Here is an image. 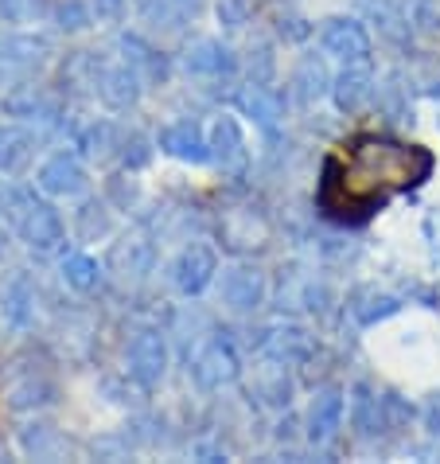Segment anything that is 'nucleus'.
I'll return each mask as SVG.
<instances>
[{"label": "nucleus", "mask_w": 440, "mask_h": 464, "mask_svg": "<svg viewBox=\"0 0 440 464\" xmlns=\"http://www.w3.org/2000/svg\"><path fill=\"white\" fill-rule=\"evenodd\" d=\"M433 172V157L417 145H397V140L359 137L347 157H331L323 169L320 203L335 218H362L374 208H382L390 191L417 188Z\"/></svg>", "instance_id": "obj_1"}, {"label": "nucleus", "mask_w": 440, "mask_h": 464, "mask_svg": "<svg viewBox=\"0 0 440 464\" xmlns=\"http://www.w3.org/2000/svg\"><path fill=\"white\" fill-rule=\"evenodd\" d=\"M164 367H167L164 340L157 332H140V336L129 343V375H133L140 386H157L164 379Z\"/></svg>", "instance_id": "obj_2"}, {"label": "nucleus", "mask_w": 440, "mask_h": 464, "mask_svg": "<svg viewBox=\"0 0 440 464\" xmlns=\"http://www.w3.org/2000/svg\"><path fill=\"white\" fill-rule=\"evenodd\" d=\"M323 47L343 63H367L370 59V35L359 20H335L323 32Z\"/></svg>", "instance_id": "obj_3"}, {"label": "nucleus", "mask_w": 440, "mask_h": 464, "mask_svg": "<svg viewBox=\"0 0 440 464\" xmlns=\"http://www.w3.org/2000/svg\"><path fill=\"white\" fill-rule=\"evenodd\" d=\"M215 274V254L206 250V246H191L176 257V266H172V281H176V289L179 293H203V285L211 281Z\"/></svg>", "instance_id": "obj_4"}, {"label": "nucleus", "mask_w": 440, "mask_h": 464, "mask_svg": "<svg viewBox=\"0 0 440 464\" xmlns=\"http://www.w3.org/2000/svg\"><path fill=\"white\" fill-rule=\"evenodd\" d=\"M196 379L203 386H226L238 379V359L226 343H211L206 352L196 359Z\"/></svg>", "instance_id": "obj_5"}, {"label": "nucleus", "mask_w": 440, "mask_h": 464, "mask_svg": "<svg viewBox=\"0 0 440 464\" xmlns=\"http://www.w3.org/2000/svg\"><path fill=\"white\" fill-rule=\"evenodd\" d=\"M340 421H343V394L335 391V386H328V391H320V398L312 402V418H308V437H312L316 445L323 441H331L335 430H340Z\"/></svg>", "instance_id": "obj_6"}, {"label": "nucleus", "mask_w": 440, "mask_h": 464, "mask_svg": "<svg viewBox=\"0 0 440 464\" xmlns=\"http://www.w3.org/2000/svg\"><path fill=\"white\" fill-rule=\"evenodd\" d=\"M40 179H43L47 191H55V196H79V191L86 188L82 164L74 160V157H67V152H59L55 160H47L43 172H40Z\"/></svg>", "instance_id": "obj_7"}, {"label": "nucleus", "mask_w": 440, "mask_h": 464, "mask_svg": "<svg viewBox=\"0 0 440 464\" xmlns=\"http://www.w3.org/2000/svg\"><path fill=\"white\" fill-rule=\"evenodd\" d=\"M160 145L172 152V157H179V160H206L211 157V145L199 137V129L191 125V121H176V125H167L164 133H160Z\"/></svg>", "instance_id": "obj_8"}, {"label": "nucleus", "mask_w": 440, "mask_h": 464, "mask_svg": "<svg viewBox=\"0 0 440 464\" xmlns=\"http://www.w3.org/2000/svg\"><path fill=\"white\" fill-rule=\"evenodd\" d=\"M262 277L253 274V269H230V274L223 277V296L230 308H238V313H245V308H253L257 301H262Z\"/></svg>", "instance_id": "obj_9"}, {"label": "nucleus", "mask_w": 440, "mask_h": 464, "mask_svg": "<svg viewBox=\"0 0 440 464\" xmlns=\"http://www.w3.org/2000/svg\"><path fill=\"white\" fill-rule=\"evenodd\" d=\"M367 98H370L367 63H347V71L340 74V82H335V102H340V110H359Z\"/></svg>", "instance_id": "obj_10"}, {"label": "nucleus", "mask_w": 440, "mask_h": 464, "mask_svg": "<svg viewBox=\"0 0 440 464\" xmlns=\"http://www.w3.org/2000/svg\"><path fill=\"white\" fill-rule=\"evenodd\" d=\"M215 157L223 164H238L242 160V133H238V121L234 118H218L215 121V140H211Z\"/></svg>", "instance_id": "obj_11"}, {"label": "nucleus", "mask_w": 440, "mask_h": 464, "mask_svg": "<svg viewBox=\"0 0 440 464\" xmlns=\"http://www.w3.org/2000/svg\"><path fill=\"white\" fill-rule=\"evenodd\" d=\"M187 67H191V71H199V74L230 71V51H223L218 44H199V47L187 55Z\"/></svg>", "instance_id": "obj_12"}, {"label": "nucleus", "mask_w": 440, "mask_h": 464, "mask_svg": "<svg viewBox=\"0 0 440 464\" xmlns=\"http://www.w3.org/2000/svg\"><path fill=\"white\" fill-rule=\"evenodd\" d=\"M62 277H67L71 289H90V285L98 281L94 257H86V254H67V262H62Z\"/></svg>", "instance_id": "obj_13"}, {"label": "nucleus", "mask_w": 440, "mask_h": 464, "mask_svg": "<svg viewBox=\"0 0 440 464\" xmlns=\"http://www.w3.org/2000/svg\"><path fill=\"white\" fill-rule=\"evenodd\" d=\"M242 102H245V110H250V113H253V118L262 121V125H273V121H277V113H281L277 98H273V94H265L262 86H253V90H250V94H245Z\"/></svg>", "instance_id": "obj_14"}, {"label": "nucleus", "mask_w": 440, "mask_h": 464, "mask_svg": "<svg viewBox=\"0 0 440 464\" xmlns=\"http://www.w3.org/2000/svg\"><path fill=\"white\" fill-rule=\"evenodd\" d=\"M296 86H301V94L304 98H312L323 90V71H320V63H304L301 67V79H296Z\"/></svg>", "instance_id": "obj_15"}, {"label": "nucleus", "mask_w": 440, "mask_h": 464, "mask_svg": "<svg viewBox=\"0 0 440 464\" xmlns=\"http://www.w3.org/2000/svg\"><path fill=\"white\" fill-rule=\"evenodd\" d=\"M110 137H113V129H110V125H94V129H90V133L82 137V145H86L90 157H101V152L110 149Z\"/></svg>", "instance_id": "obj_16"}, {"label": "nucleus", "mask_w": 440, "mask_h": 464, "mask_svg": "<svg viewBox=\"0 0 440 464\" xmlns=\"http://www.w3.org/2000/svg\"><path fill=\"white\" fill-rule=\"evenodd\" d=\"M62 20H67V28H86V8L71 0V5L62 8Z\"/></svg>", "instance_id": "obj_17"}, {"label": "nucleus", "mask_w": 440, "mask_h": 464, "mask_svg": "<svg viewBox=\"0 0 440 464\" xmlns=\"http://www.w3.org/2000/svg\"><path fill=\"white\" fill-rule=\"evenodd\" d=\"M429 430H433V433H440V398L429 406Z\"/></svg>", "instance_id": "obj_18"}]
</instances>
